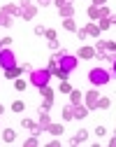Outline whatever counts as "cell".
Returning a JSON list of instances; mask_svg holds the SVG:
<instances>
[{
  "label": "cell",
  "mask_w": 116,
  "mask_h": 147,
  "mask_svg": "<svg viewBox=\"0 0 116 147\" xmlns=\"http://www.w3.org/2000/svg\"><path fill=\"white\" fill-rule=\"evenodd\" d=\"M49 80H51V72L47 68H33V72H30V84L33 86L42 89V86L49 84Z\"/></svg>",
  "instance_id": "1"
},
{
  "label": "cell",
  "mask_w": 116,
  "mask_h": 147,
  "mask_svg": "<svg viewBox=\"0 0 116 147\" xmlns=\"http://www.w3.org/2000/svg\"><path fill=\"white\" fill-rule=\"evenodd\" d=\"M53 59L58 61V68L61 70H65L67 75L72 70H77V59L72 56V54H65V51H58V54H53Z\"/></svg>",
  "instance_id": "2"
},
{
  "label": "cell",
  "mask_w": 116,
  "mask_h": 147,
  "mask_svg": "<svg viewBox=\"0 0 116 147\" xmlns=\"http://www.w3.org/2000/svg\"><path fill=\"white\" fill-rule=\"evenodd\" d=\"M88 82L93 86H105V84H109V72L105 68H93L88 72Z\"/></svg>",
  "instance_id": "3"
},
{
  "label": "cell",
  "mask_w": 116,
  "mask_h": 147,
  "mask_svg": "<svg viewBox=\"0 0 116 147\" xmlns=\"http://www.w3.org/2000/svg\"><path fill=\"white\" fill-rule=\"evenodd\" d=\"M16 65V56H14V51L9 47H3L0 49V68L7 70V68H14Z\"/></svg>",
  "instance_id": "4"
},
{
  "label": "cell",
  "mask_w": 116,
  "mask_h": 147,
  "mask_svg": "<svg viewBox=\"0 0 116 147\" xmlns=\"http://www.w3.org/2000/svg\"><path fill=\"white\" fill-rule=\"evenodd\" d=\"M98 100H100V94L95 91V86L88 91V94H84V103H86L88 110H95V107H98Z\"/></svg>",
  "instance_id": "5"
},
{
  "label": "cell",
  "mask_w": 116,
  "mask_h": 147,
  "mask_svg": "<svg viewBox=\"0 0 116 147\" xmlns=\"http://www.w3.org/2000/svg\"><path fill=\"white\" fill-rule=\"evenodd\" d=\"M77 56L79 59H98V51H95V47H91V45H84V47H79V51H77Z\"/></svg>",
  "instance_id": "6"
},
{
  "label": "cell",
  "mask_w": 116,
  "mask_h": 147,
  "mask_svg": "<svg viewBox=\"0 0 116 147\" xmlns=\"http://www.w3.org/2000/svg\"><path fill=\"white\" fill-rule=\"evenodd\" d=\"M5 72V80H19V75H21V72H23V68L21 65H14V68H7V70H3Z\"/></svg>",
  "instance_id": "7"
},
{
  "label": "cell",
  "mask_w": 116,
  "mask_h": 147,
  "mask_svg": "<svg viewBox=\"0 0 116 147\" xmlns=\"http://www.w3.org/2000/svg\"><path fill=\"white\" fill-rule=\"evenodd\" d=\"M0 12H5V14H9V16H14V19H19V16H21V7H19V5H3V9H0Z\"/></svg>",
  "instance_id": "8"
},
{
  "label": "cell",
  "mask_w": 116,
  "mask_h": 147,
  "mask_svg": "<svg viewBox=\"0 0 116 147\" xmlns=\"http://www.w3.org/2000/svg\"><path fill=\"white\" fill-rule=\"evenodd\" d=\"M84 28H86V33L91 35V38H95V40H98V38H100V33H102V30L98 28V24H95V21H88Z\"/></svg>",
  "instance_id": "9"
},
{
  "label": "cell",
  "mask_w": 116,
  "mask_h": 147,
  "mask_svg": "<svg viewBox=\"0 0 116 147\" xmlns=\"http://www.w3.org/2000/svg\"><path fill=\"white\" fill-rule=\"evenodd\" d=\"M86 138H88V131H86V128H79V131H77V136H72L70 145H81Z\"/></svg>",
  "instance_id": "10"
},
{
  "label": "cell",
  "mask_w": 116,
  "mask_h": 147,
  "mask_svg": "<svg viewBox=\"0 0 116 147\" xmlns=\"http://www.w3.org/2000/svg\"><path fill=\"white\" fill-rule=\"evenodd\" d=\"M37 115H40V119H37V124L42 126V131H47V126L51 124V117H49V112H47V110H40Z\"/></svg>",
  "instance_id": "11"
},
{
  "label": "cell",
  "mask_w": 116,
  "mask_h": 147,
  "mask_svg": "<svg viewBox=\"0 0 116 147\" xmlns=\"http://www.w3.org/2000/svg\"><path fill=\"white\" fill-rule=\"evenodd\" d=\"M70 103H72V105H81V103H84V94H81L79 89H72V91H70Z\"/></svg>",
  "instance_id": "12"
},
{
  "label": "cell",
  "mask_w": 116,
  "mask_h": 147,
  "mask_svg": "<svg viewBox=\"0 0 116 147\" xmlns=\"http://www.w3.org/2000/svg\"><path fill=\"white\" fill-rule=\"evenodd\" d=\"M74 5H63V7H58V14L63 16V19H67V16H74Z\"/></svg>",
  "instance_id": "13"
},
{
  "label": "cell",
  "mask_w": 116,
  "mask_h": 147,
  "mask_svg": "<svg viewBox=\"0 0 116 147\" xmlns=\"http://www.w3.org/2000/svg\"><path fill=\"white\" fill-rule=\"evenodd\" d=\"M86 14H88V19H91V21H98V19H100V7H98V5H88Z\"/></svg>",
  "instance_id": "14"
},
{
  "label": "cell",
  "mask_w": 116,
  "mask_h": 147,
  "mask_svg": "<svg viewBox=\"0 0 116 147\" xmlns=\"http://www.w3.org/2000/svg\"><path fill=\"white\" fill-rule=\"evenodd\" d=\"M63 119H65V121H72V119H74V105H72V103L63 107Z\"/></svg>",
  "instance_id": "15"
},
{
  "label": "cell",
  "mask_w": 116,
  "mask_h": 147,
  "mask_svg": "<svg viewBox=\"0 0 116 147\" xmlns=\"http://www.w3.org/2000/svg\"><path fill=\"white\" fill-rule=\"evenodd\" d=\"M88 115V107L86 105H74V119H84Z\"/></svg>",
  "instance_id": "16"
},
{
  "label": "cell",
  "mask_w": 116,
  "mask_h": 147,
  "mask_svg": "<svg viewBox=\"0 0 116 147\" xmlns=\"http://www.w3.org/2000/svg\"><path fill=\"white\" fill-rule=\"evenodd\" d=\"M63 28L70 30V33H77V21L72 19V16H67V19H63Z\"/></svg>",
  "instance_id": "17"
},
{
  "label": "cell",
  "mask_w": 116,
  "mask_h": 147,
  "mask_svg": "<svg viewBox=\"0 0 116 147\" xmlns=\"http://www.w3.org/2000/svg\"><path fill=\"white\" fill-rule=\"evenodd\" d=\"M47 131H49L51 136H58V138H61V133H63V126H61V124H53V121H51V124L47 126Z\"/></svg>",
  "instance_id": "18"
},
{
  "label": "cell",
  "mask_w": 116,
  "mask_h": 147,
  "mask_svg": "<svg viewBox=\"0 0 116 147\" xmlns=\"http://www.w3.org/2000/svg\"><path fill=\"white\" fill-rule=\"evenodd\" d=\"M12 24H14V16H9V14H5V12H0V26L9 28Z\"/></svg>",
  "instance_id": "19"
},
{
  "label": "cell",
  "mask_w": 116,
  "mask_h": 147,
  "mask_svg": "<svg viewBox=\"0 0 116 147\" xmlns=\"http://www.w3.org/2000/svg\"><path fill=\"white\" fill-rule=\"evenodd\" d=\"M35 14H37V7H35V5H30V7H26V9L21 12L23 19H35Z\"/></svg>",
  "instance_id": "20"
},
{
  "label": "cell",
  "mask_w": 116,
  "mask_h": 147,
  "mask_svg": "<svg viewBox=\"0 0 116 147\" xmlns=\"http://www.w3.org/2000/svg\"><path fill=\"white\" fill-rule=\"evenodd\" d=\"M47 70L51 72V77H56V75H58V70H61V68H58V61H56L53 56H51V61H49V65H47Z\"/></svg>",
  "instance_id": "21"
},
{
  "label": "cell",
  "mask_w": 116,
  "mask_h": 147,
  "mask_svg": "<svg viewBox=\"0 0 116 147\" xmlns=\"http://www.w3.org/2000/svg\"><path fill=\"white\" fill-rule=\"evenodd\" d=\"M3 140H5V142H14V140H16V131H14V128H5Z\"/></svg>",
  "instance_id": "22"
},
{
  "label": "cell",
  "mask_w": 116,
  "mask_h": 147,
  "mask_svg": "<svg viewBox=\"0 0 116 147\" xmlns=\"http://www.w3.org/2000/svg\"><path fill=\"white\" fill-rule=\"evenodd\" d=\"M23 110H26V103H23V100H14V103H12V112H16V115H21Z\"/></svg>",
  "instance_id": "23"
},
{
  "label": "cell",
  "mask_w": 116,
  "mask_h": 147,
  "mask_svg": "<svg viewBox=\"0 0 116 147\" xmlns=\"http://www.w3.org/2000/svg\"><path fill=\"white\" fill-rule=\"evenodd\" d=\"M98 28L100 30H109L111 28V19H98Z\"/></svg>",
  "instance_id": "24"
},
{
  "label": "cell",
  "mask_w": 116,
  "mask_h": 147,
  "mask_svg": "<svg viewBox=\"0 0 116 147\" xmlns=\"http://www.w3.org/2000/svg\"><path fill=\"white\" fill-rule=\"evenodd\" d=\"M58 91H61V94H70V91H72V84H70L67 80H63L61 86H58Z\"/></svg>",
  "instance_id": "25"
},
{
  "label": "cell",
  "mask_w": 116,
  "mask_h": 147,
  "mask_svg": "<svg viewBox=\"0 0 116 147\" xmlns=\"http://www.w3.org/2000/svg\"><path fill=\"white\" fill-rule=\"evenodd\" d=\"M40 94H42V98H53V96H56V94H53V89H49V84L40 89Z\"/></svg>",
  "instance_id": "26"
},
{
  "label": "cell",
  "mask_w": 116,
  "mask_h": 147,
  "mask_svg": "<svg viewBox=\"0 0 116 147\" xmlns=\"http://www.w3.org/2000/svg\"><path fill=\"white\" fill-rule=\"evenodd\" d=\"M100 19H111V9H109L107 5L100 7Z\"/></svg>",
  "instance_id": "27"
},
{
  "label": "cell",
  "mask_w": 116,
  "mask_h": 147,
  "mask_svg": "<svg viewBox=\"0 0 116 147\" xmlns=\"http://www.w3.org/2000/svg\"><path fill=\"white\" fill-rule=\"evenodd\" d=\"M107 107H109V98L100 96V100H98V110H107Z\"/></svg>",
  "instance_id": "28"
},
{
  "label": "cell",
  "mask_w": 116,
  "mask_h": 147,
  "mask_svg": "<svg viewBox=\"0 0 116 147\" xmlns=\"http://www.w3.org/2000/svg\"><path fill=\"white\" fill-rule=\"evenodd\" d=\"M37 142H40V140H37V136H30V138L26 140V147H37Z\"/></svg>",
  "instance_id": "29"
},
{
  "label": "cell",
  "mask_w": 116,
  "mask_h": 147,
  "mask_svg": "<svg viewBox=\"0 0 116 147\" xmlns=\"http://www.w3.org/2000/svg\"><path fill=\"white\" fill-rule=\"evenodd\" d=\"M14 89H16V91H23V89H26V82H23V80H14Z\"/></svg>",
  "instance_id": "30"
},
{
  "label": "cell",
  "mask_w": 116,
  "mask_h": 147,
  "mask_svg": "<svg viewBox=\"0 0 116 147\" xmlns=\"http://www.w3.org/2000/svg\"><path fill=\"white\" fill-rule=\"evenodd\" d=\"M102 49H107V40H98L95 42V51H102Z\"/></svg>",
  "instance_id": "31"
},
{
  "label": "cell",
  "mask_w": 116,
  "mask_h": 147,
  "mask_svg": "<svg viewBox=\"0 0 116 147\" xmlns=\"http://www.w3.org/2000/svg\"><path fill=\"white\" fill-rule=\"evenodd\" d=\"M77 38H79V40H86V38H88L86 28H77Z\"/></svg>",
  "instance_id": "32"
},
{
  "label": "cell",
  "mask_w": 116,
  "mask_h": 147,
  "mask_svg": "<svg viewBox=\"0 0 116 147\" xmlns=\"http://www.w3.org/2000/svg\"><path fill=\"white\" fill-rule=\"evenodd\" d=\"M51 105H53V98H44V103H42V110H47V112H49V110H51Z\"/></svg>",
  "instance_id": "33"
},
{
  "label": "cell",
  "mask_w": 116,
  "mask_h": 147,
  "mask_svg": "<svg viewBox=\"0 0 116 147\" xmlns=\"http://www.w3.org/2000/svg\"><path fill=\"white\" fill-rule=\"evenodd\" d=\"M49 47H51L53 51H58V49H61V42H58V40H49Z\"/></svg>",
  "instance_id": "34"
},
{
  "label": "cell",
  "mask_w": 116,
  "mask_h": 147,
  "mask_svg": "<svg viewBox=\"0 0 116 147\" xmlns=\"http://www.w3.org/2000/svg\"><path fill=\"white\" fill-rule=\"evenodd\" d=\"M33 3H30V0H19V7H21V12L26 9V7H30Z\"/></svg>",
  "instance_id": "35"
},
{
  "label": "cell",
  "mask_w": 116,
  "mask_h": 147,
  "mask_svg": "<svg viewBox=\"0 0 116 147\" xmlns=\"http://www.w3.org/2000/svg\"><path fill=\"white\" fill-rule=\"evenodd\" d=\"M44 33H47V28H44L42 24H40V26H35V35H44Z\"/></svg>",
  "instance_id": "36"
},
{
  "label": "cell",
  "mask_w": 116,
  "mask_h": 147,
  "mask_svg": "<svg viewBox=\"0 0 116 147\" xmlns=\"http://www.w3.org/2000/svg\"><path fill=\"white\" fill-rule=\"evenodd\" d=\"M95 136H107V128L105 126H98V128H95Z\"/></svg>",
  "instance_id": "37"
},
{
  "label": "cell",
  "mask_w": 116,
  "mask_h": 147,
  "mask_svg": "<svg viewBox=\"0 0 116 147\" xmlns=\"http://www.w3.org/2000/svg\"><path fill=\"white\" fill-rule=\"evenodd\" d=\"M44 35H47V38H49V40H56V38H58V35H56V30H51V28H49V30H47Z\"/></svg>",
  "instance_id": "38"
},
{
  "label": "cell",
  "mask_w": 116,
  "mask_h": 147,
  "mask_svg": "<svg viewBox=\"0 0 116 147\" xmlns=\"http://www.w3.org/2000/svg\"><path fill=\"white\" fill-rule=\"evenodd\" d=\"M53 0H37V7H47V5H51Z\"/></svg>",
  "instance_id": "39"
},
{
  "label": "cell",
  "mask_w": 116,
  "mask_h": 147,
  "mask_svg": "<svg viewBox=\"0 0 116 147\" xmlns=\"http://www.w3.org/2000/svg\"><path fill=\"white\" fill-rule=\"evenodd\" d=\"M49 147H61V142H58V136H56V138L49 142Z\"/></svg>",
  "instance_id": "40"
},
{
  "label": "cell",
  "mask_w": 116,
  "mask_h": 147,
  "mask_svg": "<svg viewBox=\"0 0 116 147\" xmlns=\"http://www.w3.org/2000/svg\"><path fill=\"white\" fill-rule=\"evenodd\" d=\"M109 0H93V5H98V7H102V5H107Z\"/></svg>",
  "instance_id": "41"
},
{
  "label": "cell",
  "mask_w": 116,
  "mask_h": 147,
  "mask_svg": "<svg viewBox=\"0 0 116 147\" xmlns=\"http://www.w3.org/2000/svg\"><path fill=\"white\" fill-rule=\"evenodd\" d=\"M0 40H3V47H9L12 45V38H0Z\"/></svg>",
  "instance_id": "42"
},
{
  "label": "cell",
  "mask_w": 116,
  "mask_h": 147,
  "mask_svg": "<svg viewBox=\"0 0 116 147\" xmlns=\"http://www.w3.org/2000/svg\"><path fill=\"white\" fill-rule=\"evenodd\" d=\"M107 49H109V51H114V54H116V42H107Z\"/></svg>",
  "instance_id": "43"
},
{
  "label": "cell",
  "mask_w": 116,
  "mask_h": 147,
  "mask_svg": "<svg viewBox=\"0 0 116 147\" xmlns=\"http://www.w3.org/2000/svg\"><path fill=\"white\" fill-rule=\"evenodd\" d=\"M109 147H116V136H114V138L109 140Z\"/></svg>",
  "instance_id": "44"
},
{
  "label": "cell",
  "mask_w": 116,
  "mask_h": 147,
  "mask_svg": "<svg viewBox=\"0 0 116 147\" xmlns=\"http://www.w3.org/2000/svg\"><path fill=\"white\" fill-rule=\"evenodd\" d=\"M111 68H114V77H116V59H114V63H111Z\"/></svg>",
  "instance_id": "45"
},
{
  "label": "cell",
  "mask_w": 116,
  "mask_h": 147,
  "mask_svg": "<svg viewBox=\"0 0 116 147\" xmlns=\"http://www.w3.org/2000/svg\"><path fill=\"white\" fill-rule=\"evenodd\" d=\"M0 115H5V107H3V105H0Z\"/></svg>",
  "instance_id": "46"
},
{
  "label": "cell",
  "mask_w": 116,
  "mask_h": 147,
  "mask_svg": "<svg viewBox=\"0 0 116 147\" xmlns=\"http://www.w3.org/2000/svg\"><path fill=\"white\" fill-rule=\"evenodd\" d=\"M0 49H3V40H0Z\"/></svg>",
  "instance_id": "47"
},
{
  "label": "cell",
  "mask_w": 116,
  "mask_h": 147,
  "mask_svg": "<svg viewBox=\"0 0 116 147\" xmlns=\"http://www.w3.org/2000/svg\"><path fill=\"white\" fill-rule=\"evenodd\" d=\"M114 136H116V131H114Z\"/></svg>",
  "instance_id": "48"
},
{
  "label": "cell",
  "mask_w": 116,
  "mask_h": 147,
  "mask_svg": "<svg viewBox=\"0 0 116 147\" xmlns=\"http://www.w3.org/2000/svg\"><path fill=\"white\" fill-rule=\"evenodd\" d=\"M114 21H116V19H114Z\"/></svg>",
  "instance_id": "49"
}]
</instances>
